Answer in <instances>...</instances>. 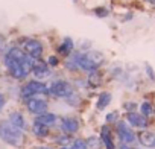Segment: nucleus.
Listing matches in <instances>:
<instances>
[{
	"label": "nucleus",
	"instance_id": "20e7f679",
	"mask_svg": "<svg viewBox=\"0 0 155 149\" xmlns=\"http://www.w3.org/2000/svg\"><path fill=\"white\" fill-rule=\"evenodd\" d=\"M71 93H74V88L70 82L67 81H55L50 84L49 87V94L53 96V98H61V99H65L68 98Z\"/></svg>",
	"mask_w": 155,
	"mask_h": 149
},
{
	"label": "nucleus",
	"instance_id": "1a4fd4ad",
	"mask_svg": "<svg viewBox=\"0 0 155 149\" xmlns=\"http://www.w3.org/2000/svg\"><path fill=\"white\" fill-rule=\"evenodd\" d=\"M32 74L40 81V79H44L50 74V67L47 64V61H43L41 58L40 59H34V65H32Z\"/></svg>",
	"mask_w": 155,
	"mask_h": 149
},
{
	"label": "nucleus",
	"instance_id": "bb28decb",
	"mask_svg": "<svg viewBox=\"0 0 155 149\" xmlns=\"http://www.w3.org/2000/svg\"><path fill=\"white\" fill-rule=\"evenodd\" d=\"M47 64H49V67H56V65L59 64V59H58L56 56H49Z\"/></svg>",
	"mask_w": 155,
	"mask_h": 149
},
{
	"label": "nucleus",
	"instance_id": "c85d7f7f",
	"mask_svg": "<svg viewBox=\"0 0 155 149\" xmlns=\"http://www.w3.org/2000/svg\"><path fill=\"white\" fill-rule=\"evenodd\" d=\"M5 104H6V98H5V94H2V93H0V111L3 110Z\"/></svg>",
	"mask_w": 155,
	"mask_h": 149
},
{
	"label": "nucleus",
	"instance_id": "ddd939ff",
	"mask_svg": "<svg viewBox=\"0 0 155 149\" xmlns=\"http://www.w3.org/2000/svg\"><path fill=\"white\" fill-rule=\"evenodd\" d=\"M8 120L15 126V128H18V129H21L23 132L28 129V123H26V119H25V116L21 114V113H18V111H14V113H11L9 114V117H8Z\"/></svg>",
	"mask_w": 155,
	"mask_h": 149
},
{
	"label": "nucleus",
	"instance_id": "6ab92c4d",
	"mask_svg": "<svg viewBox=\"0 0 155 149\" xmlns=\"http://www.w3.org/2000/svg\"><path fill=\"white\" fill-rule=\"evenodd\" d=\"M85 143H87L88 149H101V147L104 146V143H102L101 137H96V135H93V137H88V138L85 140Z\"/></svg>",
	"mask_w": 155,
	"mask_h": 149
},
{
	"label": "nucleus",
	"instance_id": "b1692460",
	"mask_svg": "<svg viewBox=\"0 0 155 149\" xmlns=\"http://www.w3.org/2000/svg\"><path fill=\"white\" fill-rule=\"evenodd\" d=\"M70 149H88V146H87L85 140H82V138H76V140L70 144Z\"/></svg>",
	"mask_w": 155,
	"mask_h": 149
},
{
	"label": "nucleus",
	"instance_id": "0eeeda50",
	"mask_svg": "<svg viewBox=\"0 0 155 149\" xmlns=\"http://www.w3.org/2000/svg\"><path fill=\"white\" fill-rule=\"evenodd\" d=\"M23 50L32 59H40L43 56V44L38 40H26L23 43Z\"/></svg>",
	"mask_w": 155,
	"mask_h": 149
},
{
	"label": "nucleus",
	"instance_id": "c756f323",
	"mask_svg": "<svg viewBox=\"0 0 155 149\" xmlns=\"http://www.w3.org/2000/svg\"><path fill=\"white\" fill-rule=\"evenodd\" d=\"M146 71H147V74H149L150 79H155V74H153V71H152V68H150L149 65H146Z\"/></svg>",
	"mask_w": 155,
	"mask_h": 149
},
{
	"label": "nucleus",
	"instance_id": "a211bd4d",
	"mask_svg": "<svg viewBox=\"0 0 155 149\" xmlns=\"http://www.w3.org/2000/svg\"><path fill=\"white\" fill-rule=\"evenodd\" d=\"M87 53V56L97 65V67H101L102 65V62H104V55L101 53V52H96V50H90V52H85Z\"/></svg>",
	"mask_w": 155,
	"mask_h": 149
},
{
	"label": "nucleus",
	"instance_id": "f8f14e48",
	"mask_svg": "<svg viewBox=\"0 0 155 149\" xmlns=\"http://www.w3.org/2000/svg\"><path fill=\"white\" fill-rule=\"evenodd\" d=\"M137 140L144 147H155V134L150 131H140L137 135Z\"/></svg>",
	"mask_w": 155,
	"mask_h": 149
},
{
	"label": "nucleus",
	"instance_id": "2f4dec72",
	"mask_svg": "<svg viewBox=\"0 0 155 149\" xmlns=\"http://www.w3.org/2000/svg\"><path fill=\"white\" fill-rule=\"evenodd\" d=\"M146 2H149V3H152V5H155V0H146Z\"/></svg>",
	"mask_w": 155,
	"mask_h": 149
},
{
	"label": "nucleus",
	"instance_id": "4468645a",
	"mask_svg": "<svg viewBox=\"0 0 155 149\" xmlns=\"http://www.w3.org/2000/svg\"><path fill=\"white\" fill-rule=\"evenodd\" d=\"M35 122L43 123V125H46V126H49V128H50V126H53V125L58 122V117H56V114L46 111V113H43V114L37 116V117H35Z\"/></svg>",
	"mask_w": 155,
	"mask_h": 149
},
{
	"label": "nucleus",
	"instance_id": "393cba45",
	"mask_svg": "<svg viewBox=\"0 0 155 149\" xmlns=\"http://www.w3.org/2000/svg\"><path fill=\"white\" fill-rule=\"evenodd\" d=\"M93 12H94L97 17H101V18H104V17H107V15L110 14V11H108L107 8H102V6H101V8H94Z\"/></svg>",
	"mask_w": 155,
	"mask_h": 149
},
{
	"label": "nucleus",
	"instance_id": "7c9ffc66",
	"mask_svg": "<svg viewBox=\"0 0 155 149\" xmlns=\"http://www.w3.org/2000/svg\"><path fill=\"white\" fill-rule=\"evenodd\" d=\"M32 149H53V147H50V146H34Z\"/></svg>",
	"mask_w": 155,
	"mask_h": 149
},
{
	"label": "nucleus",
	"instance_id": "6e6552de",
	"mask_svg": "<svg viewBox=\"0 0 155 149\" xmlns=\"http://www.w3.org/2000/svg\"><path fill=\"white\" fill-rule=\"evenodd\" d=\"M59 128L64 134H68V135H73L79 131V120L73 116H65V117H61L59 120Z\"/></svg>",
	"mask_w": 155,
	"mask_h": 149
},
{
	"label": "nucleus",
	"instance_id": "aec40b11",
	"mask_svg": "<svg viewBox=\"0 0 155 149\" xmlns=\"http://www.w3.org/2000/svg\"><path fill=\"white\" fill-rule=\"evenodd\" d=\"M101 82H102L101 73H99L97 70L91 71V73H90V76H88V84H90L91 87H97V85H101Z\"/></svg>",
	"mask_w": 155,
	"mask_h": 149
},
{
	"label": "nucleus",
	"instance_id": "9d476101",
	"mask_svg": "<svg viewBox=\"0 0 155 149\" xmlns=\"http://www.w3.org/2000/svg\"><path fill=\"white\" fill-rule=\"evenodd\" d=\"M126 120H128V123L131 125V126H134V128H138V129H144V128H147V117H144L141 113H135V111H132V113H128L126 114Z\"/></svg>",
	"mask_w": 155,
	"mask_h": 149
},
{
	"label": "nucleus",
	"instance_id": "f257e3e1",
	"mask_svg": "<svg viewBox=\"0 0 155 149\" xmlns=\"http://www.w3.org/2000/svg\"><path fill=\"white\" fill-rule=\"evenodd\" d=\"M0 138L9 146L21 147L25 143V132L15 128L9 120H2L0 122Z\"/></svg>",
	"mask_w": 155,
	"mask_h": 149
},
{
	"label": "nucleus",
	"instance_id": "a878e982",
	"mask_svg": "<svg viewBox=\"0 0 155 149\" xmlns=\"http://www.w3.org/2000/svg\"><path fill=\"white\" fill-rule=\"evenodd\" d=\"M117 117H119V113H117V111H113V113L107 114V122H108V123H113V122L117 120Z\"/></svg>",
	"mask_w": 155,
	"mask_h": 149
},
{
	"label": "nucleus",
	"instance_id": "cd10ccee",
	"mask_svg": "<svg viewBox=\"0 0 155 149\" xmlns=\"http://www.w3.org/2000/svg\"><path fill=\"white\" fill-rule=\"evenodd\" d=\"M135 108H137V105H135V104H132V102H126V104H125V110H126L128 113L135 111Z\"/></svg>",
	"mask_w": 155,
	"mask_h": 149
},
{
	"label": "nucleus",
	"instance_id": "7ed1b4c3",
	"mask_svg": "<svg viewBox=\"0 0 155 149\" xmlns=\"http://www.w3.org/2000/svg\"><path fill=\"white\" fill-rule=\"evenodd\" d=\"M3 62H5V65H6L9 74H11L14 79H25V78H28V73L25 71L21 62H20L18 59H15L14 56H11L9 53L5 55ZM23 62H25V61H23Z\"/></svg>",
	"mask_w": 155,
	"mask_h": 149
},
{
	"label": "nucleus",
	"instance_id": "473e14b6",
	"mask_svg": "<svg viewBox=\"0 0 155 149\" xmlns=\"http://www.w3.org/2000/svg\"><path fill=\"white\" fill-rule=\"evenodd\" d=\"M59 149H70V146H61Z\"/></svg>",
	"mask_w": 155,
	"mask_h": 149
},
{
	"label": "nucleus",
	"instance_id": "f3484780",
	"mask_svg": "<svg viewBox=\"0 0 155 149\" xmlns=\"http://www.w3.org/2000/svg\"><path fill=\"white\" fill-rule=\"evenodd\" d=\"M32 132H34V135H35L37 138H46V137L49 135L50 129H49V126H46V125H43V123L34 122V125H32Z\"/></svg>",
	"mask_w": 155,
	"mask_h": 149
},
{
	"label": "nucleus",
	"instance_id": "f03ea898",
	"mask_svg": "<svg viewBox=\"0 0 155 149\" xmlns=\"http://www.w3.org/2000/svg\"><path fill=\"white\" fill-rule=\"evenodd\" d=\"M20 94L23 99H29V98H35L38 94H49V87L38 81V79H32V81H28L21 90H20Z\"/></svg>",
	"mask_w": 155,
	"mask_h": 149
},
{
	"label": "nucleus",
	"instance_id": "412c9836",
	"mask_svg": "<svg viewBox=\"0 0 155 149\" xmlns=\"http://www.w3.org/2000/svg\"><path fill=\"white\" fill-rule=\"evenodd\" d=\"M56 143L59 146H70L71 144V138L68 134H62V135H58L56 137Z\"/></svg>",
	"mask_w": 155,
	"mask_h": 149
},
{
	"label": "nucleus",
	"instance_id": "5701e85b",
	"mask_svg": "<svg viewBox=\"0 0 155 149\" xmlns=\"http://www.w3.org/2000/svg\"><path fill=\"white\" fill-rule=\"evenodd\" d=\"M65 101H67V104H68V105H73V107H76V105H79V102H81V98H79V94H78V93L74 91V93H71L68 98H65Z\"/></svg>",
	"mask_w": 155,
	"mask_h": 149
},
{
	"label": "nucleus",
	"instance_id": "39448f33",
	"mask_svg": "<svg viewBox=\"0 0 155 149\" xmlns=\"http://www.w3.org/2000/svg\"><path fill=\"white\" fill-rule=\"evenodd\" d=\"M47 107H49V104H47L46 99H41V98H37V96L26 99V108L34 116H40V114L46 113L47 111Z\"/></svg>",
	"mask_w": 155,
	"mask_h": 149
},
{
	"label": "nucleus",
	"instance_id": "4be33fe9",
	"mask_svg": "<svg viewBox=\"0 0 155 149\" xmlns=\"http://www.w3.org/2000/svg\"><path fill=\"white\" fill-rule=\"evenodd\" d=\"M140 111H141V114L144 116V117H149L150 114H152V105H150V102H143L141 105H140Z\"/></svg>",
	"mask_w": 155,
	"mask_h": 149
},
{
	"label": "nucleus",
	"instance_id": "2eb2a0df",
	"mask_svg": "<svg viewBox=\"0 0 155 149\" xmlns=\"http://www.w3.org/2000/svg\"><path fill=\"white\" fill-rule=\"evenodd\" d=\"M73 47H74L73 40H71V38H68V37H65V38L62 40L61 46L58 47V52H59L62 56H70V55H71V52H73Z\"/></svg>",
	"mask_w": 155,
	"mask_h": 149
},
{
	"label": "nucleus",
	"instance_id": "dca6fc26",
	"mask_svg": "<svg viewBox=\"0 0 155 149\" xmlns=\"http://www.w3.org/2000/svg\"><path fill=\"white\" fill-rule=\"evenodd\" d=\"M111 99H113L111 93H108V91H104V93H101V94L97 96V101H96V108H97L99 111L105 110V108H107V107L111 104Z\"/></svg>",
	"mask_w": 155,
	"mask_h": 149
},
{
	"label": "nucleus",
	"instance_id": "9b49d317",
	"mask_svg": "<svg viewBox=\"0 0 155 149\" xmlns=\"http://www.w3.org/2000/svg\"><path fill=\"white\" fill-rule=\"evenodd\" d=\"M99 137H101V140H102L105 149H116V144H114V140H113V134H111L110 126L104 125V126L101 128V134H99Z\"/></svg>",
	"mask_w": 155,
	"mask_h": 149
},
{
	"label": "nucleus",
	"instance_id": "423d86ee",
	"mask_svg": "<svg viewBox=\"0 0 155 149\" xmlns=\"http://www.w3.org/2000/svg\"><path fill=\"white\" fill-rule=\"evenodd\" d=\"M117 135L120 138V143H125V144H132L135 140H137V135L135 132L125 123V122H117Z\"/></svg>",
	"mask_w": 155,
	"mask_h": 149
}]
</instances>
